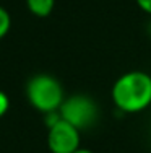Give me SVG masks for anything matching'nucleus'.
Wrapping results in <instances>:
<instances>
[{"label":"nucleus","mask_w":151,"mask_h":153,"mask_svg":"<svg viewBox=\"0 0 151 153\" xmlns=\"http://www.w3.org/2000/svg\"><path fill=\"white\" fill-rule=\"evenodd\" d=\"M47 147L52 153H73L80 148V130L62 117L47 127Z\"/></svg>","instance_id":"4"},{"label":"nucleus","mask_w":151,"mask_h":153,"mask_svg":"<svg viewBox=\"0 0 151 153\" xmlns=\"http://www.w3.org/2000/svg\"><path fill=\"white\" fill-rule=\"evenodd\" d=\"M135 2L141 12H145L146 15L151 16V0H135Z\"/></svg>","instance_id":"8"},{"label":"nucleus","mask_w":151,"mask_h":153,"mask_svg":"<svg viewBox=\"0 0 151 153\" xmlns=\"http://www.w3.org/2000/svg\"><path fill=\"white\" fill-rule=\"evenodd\" d=\"M26 7L34 16L46 18L52 13L55 7V0H26Z\"/></svg>","instance_id":"5"},{"label":"nucleus","mask_w":151,"mask_h":153,"mask_svg":"<svg viewBox=\"0 0 151 153\" xmlns=\"http://www.w3.org/2000/svg\"><path fill=\"white\" fill-rule=\"evenodd\" d=\"M73 153H94V152H91V150H88V148H78V150H75Z\"/></svg>","instance_id":"9"},{"label":"nucleus","mask_w":151,"mask_h":153,"mask_svg":"<svg viewBox=\"0 0 151 153\" xmlns=\"http://www.w3.org/2000/svg\"><path fill=\"white\" fill-rule=\"evenodd\" d=\"M110 98L124 114H138L151 106V75L141 70L122 74L114 82Z\"/></svg>","instance_id":"1"},{"label":"nucleus","mask_w":151,"mask_h":153,"mask_svg":"<svg viewBox=\"0 0 151 153\" xmlns=\"http://www.w3.org/2000/svg\"><path fill=\"white\" fill-rule=\"evenodd\" d=\"M10 28H12V18L10 13L7 12L3 7H0V39H3L8 34Z\"/></svg>","instance_id":"6"},{"label":"nucleus","mask_w":151,"mask_h":153,"mask_svg":"<svg viewBox=\"0 0 151 153\" xmlns=\"http://www.w3.org/2000/svg\"><path fill=\"white\" fill-rule=\"evenodd\" d=\"M8 108H10V100H8V96H7V93H3L2 90H0V117H3V116L7 114Z\"/></svg>","instance_id":"7"},{"label":"nucleus","mask_w":151,"mask_h":153,"mask_svg":"<svg viewBox=\"0 0 151 153\" xmlns=\"http://www.w3.org/2000/svg\"><path fill=\"white\" fill-rule=\"evenodd\" d=\"M59 114L63 121L70 122L78 130L89 129L99 117V108L96 101L88 94H73L63 100L59 108Z\"/></svg>","instance_id":"3"},{"label":"nucleus","mask_w":151,"mask_h":153,"mask_svg":"<svg viewBox=\"0 0 151 153\" xmlns=\"http://www.w3.org/2000/svg\"><path fill=\"white\" fill-rule=\"evenodd\" d=\"M26 98L29 104L39 112H57L62 106L65 94L62 83L49 74H38L26 83Z\"/></svg>","instance_id":"2"}]
</instances>
